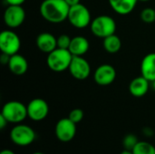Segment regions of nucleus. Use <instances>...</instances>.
Instances as JSON below:
<instances>
[{
	"label": "nucleus",
	"instance_id": "obj_1",
	"mask_svg": "<svg viewBox=\"0 0 155 154\" xmlns=\"http://www.w3.org/2000/svg\"><path fill=\"white\" fill-rule=\"evenodd\" d=\"M70 5L64 0H44L40 5V15L47 22L60 24L67 19Z\"/></svg>",
	"mask_w": 155,
	"mask_h": 154
},
{
	"label": "nucleus",
	"instance_id": "obj_2",
	"mask_svg": "<svg viewBox=\"0 0 155 154\" xmlns=\"http://www.w3.org/2000/svg\"><path fill=\"white\" fill-rule=\"evenodd\" d=\"M73 56L74 55L68 49H62L57 47L48 54L46 64L48 68L54 72H64L69 69Z\"/></svg>",
	"mask_w": 155,
	"mask_h": 154
},
{
	"label": "nucleus",
	"instance_id": "obj_3",
	"mask_svg": "<svg viewBox=\"0 0 155 154\" xmlns=\"http://www.w3.org/2000/svg\"><path fill=\"white\" fill-rule=\"evenodd\" d=\"M90 28L93 34L96 37L104 39L115 33L116 23L113 17L106 15H102L92 20Z\"/></svg>",
	"mask_w": 155,
	"mask_h": 154
},
{
	"label": "nucleus",
	"instance_id": "obj_4",
	"mask_svg": "<svg viewBox=\"0 0 155 154\" xmlns=\"http://www.w3.org/2000/svg\"><path fill=\"white\" fill-rule=\"evenodd\" d=\"M1 114L8 123L18 124L28 117L27 106L18 101H10L4 104Z\"/></svg>",
	"mask_w": 155,
	"mask_h": 154
},
{
	"label": "nucleus",
	"instance_id": "obj_5",
	"mask_svg": "<svg viewBox=\"0 0 155 154\" xmlns=\"http://www.w3.org/2000/svg\"><path fill=\"white\" fill-rule=\"evenodd\" d=\"M67 20L75 28H85L91 25V14L89 9L83 4L70 6Z\"/></svg>",
	"mask_w": 155,
	"mask_h": 154
},
{
	"label": "nucleus",
	"instance_id": "obj_6",
	"mask_svg": "<svg viewBox=\"0 0 155 154\" xmlns=\"http://www.w3.org/2000/svg\"><path fill=\"white\" fill-rule=\"evenodd\" d=\"M35 132L28 125L16 124L10 131V139L12 143L17 146H28L35 140Z\"/></svg>",
	"mask_w": 155,
	"mask_h": 154
},
{
	"label": "nucleus",
	"instance_id": "obj_7",
	"mask_svg": "<svg viewBox=\"0 0 155 154\" xmlns=\"http://www.w3.org/2000/svg\"><path fill=\"white\" fill-rule=\"evenodd\" d=\"M21 48V40L17 34L11 30H4L0 34V50L8 55L18 53Z\"/></svg>",
	"mask_w": 155,
	"mask_h": 154
},
{
	"label": "nucleus",
	"instance_id": "obj_8",
	"mask_svg": "<svg viewBox=\"0 0 155 154\" xmlns=\"http://www.w3.org/2000/svg\"><path fill=\"white\" fill-rule=\"evenodd\" d=\"M54 133L59 141L68 143L72 141L76 134V123L71 121L68 117L63 118L57 122L54 128Z\"/></svg>",
	"mask_w": 155,
	"mask_h": 154
},
{
	"label": "nucleus",
	"instance_id": "obj_9",
	"mask_svg": "<svg viewBox=\"0 0 155 154\" xmlns=\"http://www.w3.org/2000/svg\"><path fill=\"white\" fill-rule=\"evenodd\" d=\"M25 19V11L22 5H9L4 12V22L9 28L20 26Z\"/></svg>",
	"mask_w": 155,
	"mask_h": 154
},
{
	"label": "nucleus",
	"instance_id": "obj_10",
	"mask_svg": "<svg viewBox=\"0 0 155 154\" xmlns=\"http://www.w3.org/2000/svg\"><path fill=\"white\" fill-rule=\"evenodd\" d=\"M48 113L49 106L44 99L35 98L30 101L27 104V115L35 122L43 121L46 118Z\"/></svg>",
	"mask_w": 155,
	"mask_h": 154
},
{
	"label": "nucleus",
	"instance_id": "obj_11",
	"mask_svg": "<svg viewBox=\"0 0 155 154\" xmlns=\"http://www.w3.org/2000/svg\"><path fill=\"white\" fill-rule=\"evenodd\" d=\"M71 75L76 80H85L91 74L90 64L83 56H73L69 66Z\"/></svg>",
	"mask_w": 155,
	"mask_h": 154
},
{
	"label": "nucleus",
	"instance_id": "obj_12",
	"mask_svg": "<svg viewBox=\"0 0 155 154\" xmlns=\"http://www.w3.org/2000/svg\"><path fill=\"white\" fill-rule=\"evenodd\" d=\"M94 78V82L101 86L109 85L113 84L116 78V70L111 64H101L95 70Z\"/></svg>",
	"mask_w": 155,
	"mask_h": 154
},
{
	"label": "nucleus",
	"instance_id": "obj_13",
	"mask_svg": "<svg viewBox=\"0 0 155 154\" xmlns=\"http://www.w3.org/2000/svg\"><path fill=\"white\" fill-rule=\"evenodd\" d=\"M35 43L38 49L47 54L57 48V38L50 33H41L38 34Z\"/></svg>",
	"mask_w": 155,
	"mask_h": 154
},
{
	"label": "nucleus",
	"instance_id": "obj_14",
	"mask_svg": "<svg viewBox=\"0 0 155 154\" xmlns=\"http://www.w3.org/2000/svg\"><path fill=\"white\" fill-rule=\"evenodd\" d=\"M7 65H8L10 72L13 74L18 75V76L25 74L28 70L27 60L19 54L11 55Z\"/></svg>",
	"mask_w": 155,
	"mask_h": 154
},
{
	"label": "nucleus",
	"instance_id": "obj_15",
	"mask_svg": "<svg viewBox=\"0 0 155 154\" xmlns=\"http://www.w3.org/2000/svg\"><path fill=\"white\" fill-rule=\"evenodd\" d=\"M149 83L143 75L133 79L129 84V92L134 97H143L149 91Z\"/></svg>",
	"mask_w": 155,
	"mask_h": 154
},
{
	"label": "nucleus",
	"instance_id": "obj_16",
	"mask_svg": "<svg viewBox=\"0 0 155 154\" xmlns=\"http://www.w3.org/2000/svg\"><path fill=\"white\" fill-rule=\"evenodd\" d=\"M141 74L148 81H155V53H150L143 58Z\"/></svg>",
	"mask_w": 155,
	"mask_h": 154
},
{
	"label": "nucleus",
	"instance_id": "obj_17",
	"mask_svg": "<svg viewBox=\"0 0 155 154\" xmlns=\"http://www.w3.org/2000/svg\"><path fill=\"white\" fill-rule=\"evenodd\" d=\"M89 41L82 35H77L72 38L68 50L74 56H83L89 50Z\"/></svg>",
	"mask_w": 155,
	"mask_h": 154
},
{
	"label": "nucleus",
	"instance_id": "obj_18",
	"mask_svg": "<svg viewBox=\"0 0 155 154\" xmlns=\"http://www.w3.org/2000/svg\"><path fill=\"white\" fill-rule=\"evenodd\" d=\"M112 9L119 15H128L134 11L138 0H108Z\"/></svg>",
	"mask_w": 155,
	"mask_h": 154
},
{
	"label": "nucleus",
	"instance_id": "obj_19",
	"mask_svg": "<svg viewBox=\"0 0 155 154\" xmlns=\"http://www.w3.org/2000/svg\"><path fill=\"white\" fill-rule=\"evenodd\" d=\"M122 47V41L115 34L104 38V48L109 54H116Z\"/></svg>",
	"mask_w": 155,
	"mask_h": 154
},
{
	"label": "nucleus",
	"instance_id": "obj_20",
	"mask_svg": "<svg viewBox=\"0 0 155 154\" xmlns=\"http://www.w3.org/2000/svg\"><path fill=\"white\" fill-rule=\"evenodd\" d=\"M134 154H155V147L147 142H139L132 151Z\"/></svg>",
	"mask_w": 155,
	"mask_h": 154
},
{
	"label": "nucleus",
	"instance_id": "obj_21",
	"mask_svg": "<svg viewBox=\"0 0 155 154\" xmlns=\"http://www.w3.org/2000/svg\"><path fill=\"white\" fill-rule=\"evenodd\" d=\"M138 143H139V141H138L137 137L132 133L125 135L123 139V146H124V150H126V151L132 152Z\"/></svg>",
	"mask_w": 155,
	"mask_h": 154
},
{
	"label": "nucleus",
	"instance_id": "obj_22",
	"mask_svg": "<svg viewBox=\"0 0 155 154\" xmlns=\"http://www.w3.org/2000/svg\"><path fill=\"white\" fill-rule=\"evenodd\" d=\"M141 19L146 24H152L155 21V10L151 7H146L141 12Z\"/></svg>",
	"mask_w": 155,
	"mask_h": 154
},
{
	"label": "nucleus",
	"instance_id": "obj_23",
	"mask_svg": "<svg viewBox=\"0 0 155 154\" xmlns=\"http://www.w3.org/2000/svg\"><path fill=\"white\" fill-rule=\"evenodd\" d=\"M68 118L73 121L74 123H79L80 122H82V120L84 119V112L83 110L81 109H74L70 112L69 115H68Z\"/></svg>",
	"mask_w": 155,
	"mask_h": 154
},
{
	"label": "nucleus",
	"instance_id": "obj_24",
	"mask_svg": "<svg viewBox=\"0 0 155 154\" xmlns=\"http://www.w3.org/2000/svg\"><path fill=\"white\" fill-rule=\"evenodd\" d=\"M72 38L67 34H61L57 38V47L62 49H68L71 44Z\"/></svg>",
	"mask_w": 155,
	"mask_h": 154
},
{
	"label": "nucleus",
	"instance_id": "obj_25",
	"mask_svg": "<svg viewBox=\"0 0 155 154\" xmlns=\"http://www.w3.org/2000/svg\"><path fill=\"white\" fill-rule=\"evenodd\" d=\"M9 59H10V55L2 53V54L0 56V62H1V64H8Z\"/></svg>",
	"mask_w": 155,
	"mask_h": 154
},
{
	"label": "nucleus",
	"instance_id": "obj_26",
	"mask_svg": "<svg viewBox=\"0 0 155 154\" xmlns=\"http://www.w3.org/2000/svg\"><path fill=\"white\" fill-rule=\"evenodd\" d=\"M5 2L8 5H22L25 0H5Z\"/></svg>",
	"mask_w": 155,
	"mask_h": 154
},
{
	"label": "nucleus",
	"instance_id": "obj_27",
	"mask_svg": "<svg viewBox=\"0 0 155 154\" xmlns=\"http://www.w3.org/2000/svg\"><path fill=\"white\" fill-rule=\"evenodd\" d=\"M7 123H8L7 120H6L2 114H0V129H1V130L5 129V127L6 126Z\"/></svg>",
	"mask_w": 155,
	"mask_h": 154
},
{
	"label": "nucleus",
	"instance_id": "obj_28",
	"mask_svg": "<svg viewBox=\"0 0 155 154\" xmlns=\"http://www.w3.org/2000/svg\"><path fill=\"white\" fill-rule=\"evenodd\" d=\"M70 6L72 5H77L80 3V0H64Z\"/></svg>",
	"mask_w": 155,
	"mask_h": 154
},
{
	"label": "nucleus",
	"instance_id": "obj_29",
	"mask_svg": "<svg viewBox=\"0 0 155 154\" xmlns=\"http://www.w3.org/2000/svg\"><path fill=\"white\" fill-rule=\"evenodd\" d=\"M0 154H15L13 151H11V150H7V149H5V150H3Z\"/></svg>",
	"mask_w": 155,
	"mask_h": 154
},
{
	"label": "nucleus",
	"instance_id": "obj_30",
	"mask_svg": "<svg viewBox=\"0 0 155 154\" xmlns=\"http://www.w3.org/2000/svg\"><path fill=\"white\" fill-rule=\"evenodd\" d=\"M120 154H134L133 153V152H131V151H126V150H124Z\"/></svg>",
	"mask_w": 155,
	"mask_h": 154
},
{
	"label": "nucleus",
	"instance_id": "obj_31",
	"mask_svg": "<svg viewBox=\"0 0 155 154\" xmlns=\"http://www.w3.org/2000/svg\"><path fill=\"white\" fill-rule=\"evenodd\" d=\"M32 154H45V153H43V152H34V153H32Z\"/></svg>",
	"mask_w": 155,
	"mask_h": 154
},
{
	"label": "nucleus",
	"instance_id": "obj_32",
	"mask_svg": "<svg viewBox=\"0 0 155 154\" xmlns=\"http://www.w3.org/2000/svg\"><path fill=\"white\" fill-rule=\"evenodd\" d=\"M153 89L155 90V81H153Z\"/></svg>",
	"mask_w": 155,
	"mask_h": 154
},
{
	"label": "nucleus",
	"instance_id": "obj_33",
	"mask_svg": "<svg viewBox=\"0 0 155 154\" xmlns=\"http://www.w3.org/2000/svg\"><path fill=\"white\" fill-rule=\"evenodd\" d=\"M138 1H142V2H147V1H150V0H138Z\"/></svg>",
	"mask_w": 155,
	"mask_h": 154
}]
</instances>
